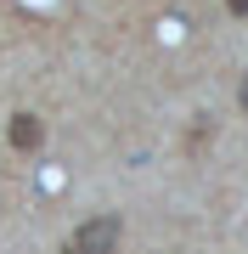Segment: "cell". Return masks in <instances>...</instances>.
<instances>
[{"label":"cell","instance_id":"cell-2","mask_svg":"<svg viewBox=\"0 0 248 254\" xmlns=\"http://www.w3.org/2000/svg\"><path fill=\"white\" fill-rule=\"evenodd\" d=\"M6 141H11V153H40V141H46V125H40V113H11Z\"/></svg>","mask_w":248,"mask_h":254},{"label":"cell","instance_id":"cell-1","mask_svg":"<svg viewBox=\"0 0 248 254\" xmlns=\"http://www.w3.org/2000/svg\"><path fill=\"white\" fill-rule=\"evenodd\" d=\"M119 237H124V220L119 215H91L62 243V254H119Z\"/></svg>","mask_w":248,"mask_h":254},{"label":"cell","instance_id":"cell-4","mask_svg":"<svg viewBox=\"0 0 248 254\" xmlns=\"http://www.w3.org/2000/svg\"><path fill=\"white\" fill-rule=\"evenodd\" d=\"M237 102H243V113H248V73H243V85H237Z\"/></svg>","mask_w":248,"mask_h":254},{"label":"cell","instance_id":"cell-3","mask_svg":"<svg viewBox=\"0 0 248 254\" xmlns=\"http://www.w3.org/2000/svg\"><path fill=\"white\" fill-rule=\"evenodd\" d=\"M231 6V17H248V0H226Z\"/></svg>","mask_w":248,"mask_h":254}]
</instances>
